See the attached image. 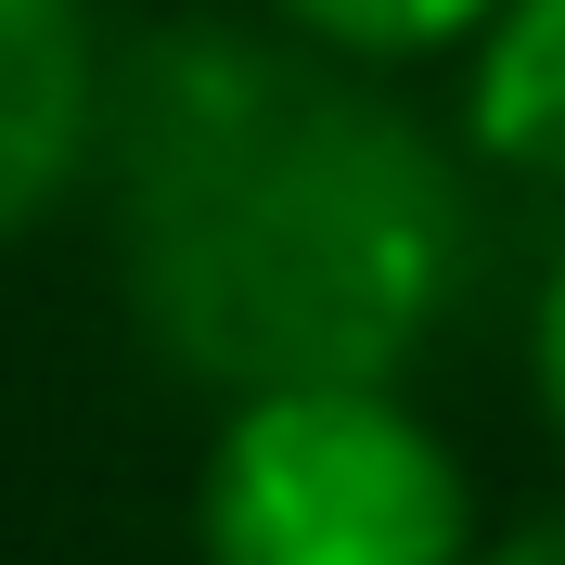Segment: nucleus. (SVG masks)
I'll list each match as a JSON object with an SVG mask.
<instances>
[{
  "label": "nucleus",
  "instance_id": "5",
  "mask_svg": "<svg viewBox=\"0 0 565 565\" xmlns=\"http://www.w3.org/2000/svg\"><path fill=\"white\" fill-rule=\"evenodd\" d=\"M282 39H309V52H334V65H437V52H462V39L489 26L501 0H257Z\"/></svg>",
  "mask_w": 565,
  "mask_h": 565
},
{
  "label": "nucleus",
  "instance_id": "4",
  "mask_svg": "<svg viewBox=\"0 0 565 565\" xmlns=\"http://www.w3.org/2000/svg\"><path fill=\"white\" fill-rule=\"evenodd\" d=\"M462 141L501 180L565 193V0H501L462 39Z\"/></svg>",
  "mask_w": 565,
  "mask_h": 565
},
{
  "label": "nucleus",
  "instance_id": "7",
  "mask_svg": "<svg viewBox=\"0 0 565 565\" xmlns=\"http://www.w3.org/2000/svg\"><path fill=\"white\" fill-rule=\"evenodd\" d=\"M476 565H565V501H527L514 527H489V553Z\"/></svg>",
  "mask_w": 565,
  "mask_h": 565
},
{
  "label": "nucleus",
  "instance_id": "1",
  "mask_svg": "<svg viewBox=\"0 0 565 565\" xmlns=\"http://www.w3.org/2000/svg\"><path fill=\"white\" fill-rule=\"evenodd\" d=\"M104 218L141 348L218 398L398 386L476 270V193L373 65L168 26L104 90Z\"/></svg>",
  "mask_w": 565,
  "mask_h": 565
},
{
  "label": "nucleus",
  "instance_id": "6",
  "mask_svg": "<svg viewBox=\"0 0 565 565\" xmlns=\"http://www.w3.org/2000/svg\"><path fill=\"white\" fill-rule=\"evenodd\" d=\"M527 386H540V412H553V437H565V245H553V270H540V296H527Z\"/></svg>",
  "mask_w": 565,
  "mask_h": 565
},
{
  "label": "nucleus",
  "instance_id": "2",
  "mask_svg": "<svg viewBox=\"0 0 565 565\" xmlns=\"http://www.w3.org/2000/svg\"><path fill=\"white\" fill-rule=\"evenodd\" d=\"M476 476L398 386L218 398L193 462V565H476Z\"/></svg>",
  "mask_w": 565,
  "mask_h": 565
},
{
  "label": "nucleus",
  "instance_id": "3",
  "mask_svg": "<svg viewBox=\"0 0 565 565\" xmlns=\"http://www.w3.org/2000/svg\"><path fill=\"white\" fill-rule=\"evenodd\" d=\"M104 13L90 0H0V257L104 168Z\"/></svg>",
  "mask_w": 565,
  "mask_h": 565
}]
</instances>
